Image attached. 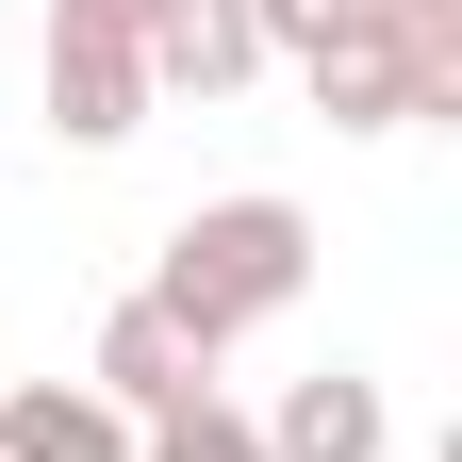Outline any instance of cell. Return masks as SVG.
<instances>
[{"label": "cell", "instance_id": "cell-1", "mask_svg": "<svg viewBox=\"0 0 462 462\" xmlns=\"http://www.w3.org/2000/svg\"><path fill=\"white\" fill-rule=\"evenodd\" d=\"M298 281H314V215L298 199H199L182 231H165V264H149V314L199 346V364H231L248 330H281L298 314Z\"/></svg>", "mask_w": 462, "mask_h": 462}, {"label": "cell", "instance_id": "cell-2", "mask_svg": "<svg viewBox=\"0 0 462 462\" xmlns=\"http://www.w3.org/2000/svg\"><path fill=\"white\" fill-rule=\"evenodd\" d=\"M50 133H67V149H133L149 133V50L50 17Z\"/></svg>", "mask_w": 462, "mask_h": 462}, {"label": "cell", "instance_id": "cell-3", "mask_svg": "<svg viewBox=\"0 0 462 462\" xmlns=\"http://www.w3.org/2000/svg\"><path fill=\"white\" fill-rule=\"evenodd\" d=\"M83 396L149 430V413H182V396H215V364H199V346L165 330L149 298H116V314H99V346H83Z\"/></svg>", "mask_w": 462, "mask_h": 462}, {"label": "cell", "instance_id": "cell-4", "mask_svg": "<svg viewBox=\"0 0 462 462\" xmlns=\"http://www.w3.org/2000/svg\"><path fill=\"white\" fill-rule=\"evenodd\" d=\"M133 50H149V99H165V83H182V99H231V83L264 67L248 0H149V33H133Z\"/></svg>", "mask_w": 462, "mask_h": 462}, {"label": "cell", "instance_id": "cell-5", "mask_svg": "<svg viewBox=\"0 0 462 462\" xmlns=\"http://www.w3.org/2000/svg\"><path fill=\"white\" fill-rule=\"evenodd\" d=\"M380 446H396V413H380V380H346V364H314L264 413V462H380Z\"/></svg>", "mask_w": 462, "mask_h": 462}, {"label": "cell", "instance_id": "cell-6", "mask_svg": "<svg viewBox=\"0 0 462 462\" xmlns=\"http://www.w3.org/2000/svg\"><path fill=\"white\" fill-rule=\"evenodd\" d=\"M0 462H133V413H99L83 380H0Z\"/></svg>", "mask_w": 462, "mask_h": 462}, {"label": "cell", "instance_id": "cell-7", "mask_svg": "<svg viewBox=\"0 0 462 462\" xmlns=\"http://www.w3.org/2000/svg\"><path fill=\"white\" fill-rule=\"evenodd\" d=\"M133 462H264V430L231 413V396H182V413H149V430H133Z\"/></svg>", "mask_w": 462, "mask_h": 462}, {"label": "cell", "instance_id": "cell-8", "mask_svg": "<svg viewBox=\"0 0 462 462\" xmlns=\"http://www.w3.org/2000/svg\"><path fill=\"white\" fill-rule=\"evenodd\" d=\"M364 17V0H248V33H264V67H314V50Z\"/></svg>", "mask_w": 462, "mask_h": 462}, {"label": "cell", "instance_id": "cell-9", "mask_svg": "<svg viewBox=\"0 0 462 462\" xmlns=\"http://www.w3.org/2000/svg\"><path fill=\"white\" fill-rule=\"evenodd\" d=\"M50 17H83V33H149V0H50Z\"/></svg>", "mask_w": 462, "mask_h": 462}, {"label": "cell", "instance_id": "cell-10", "mask_svg": "<svg viewBox=\"0 0 462 462\" xmlns=\"http://www.w3.org/2000/svg\"><path fill=\"white\" fill-rule=\"evenodd\" d=\"M364 17H396V33H413V17H446V0H364Z\"/></svg>", "mask_w": 462, "mask_h": 462}]
</instances>
